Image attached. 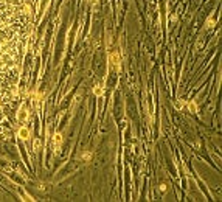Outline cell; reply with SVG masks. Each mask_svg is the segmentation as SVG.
Instances as JSON below:
<instances>
[{
	"mask_svg": "<svg viewBox=\"0 0 222 202\" xmlns=\"http://www.w3.org/2000/svg\"><path fill=\"white\" fill-rule=\"evenodd\" d=\"M31 22L33 0H0V117L16 98Z\"/></svg>",
	"mask_w": 222,
	"mask_h": 202,
	"instance_id": "1",
	"label": "cell"
},
{
	"mask_svg": "<svg viewBox=\"0 0 222 202\" xmlns=\"http://www.w3.org/2000/svg\"><path fill=\"white\" fill-rule=\"evenodd\" d=\"M109 61H110V64L114 65V67H116V69H120V53L118 51H114V53H110L109 55Z\"/></svg>",
	"mask_w": 222,
	"mask_h": 202,
	"instance_id": "2",
	"label": "cell"
},
{
	"mask_svg": "<svg viewBox=\"0 0 222 202\" xmlns=\"http://www.w3.org/2000/svg\"><path fill=\"white\" fill-rule=\"evenodd\" d=\"M93 93H95L96 96H103V93H104V84H103V83H101V84H96L95 89H93Z\"/></svg>",
	"mask_w": 222,
	"mask_h": 202,
	"instance_id": "3",
	"label": "cell"
},
{
	"mask_svg": "<svg viewBox=\"0 0 222 202\" xmlns=\"http://www.w3.org/2000/svg\"><path fill=\"white\" fill-rule=\"evenodd\" d=\"M61 145H62V135L61 134H56L54 135V151H59Z\"/></svg>",
	"mask_w": 222,
	"mask_h": 202,
	"instance_id": "4",
	"label": "cell"
},
{
	"mask_svg": "<svg viewBox=\"0 0 222 202\" xmlns=\"http://www.w3.org/2000/svg\"><path fill=\"white\" fill-rule=\"evenodd\" d=\"M19 135H20V138H25V140H27V138L30 137V132H28V129L22 128L20 131H19Z\"/></svg>",
	"mask_w": 222,
	"mask_h": 202,
	"instance_id": "5",
	"label": "cell"
},
{
	"mask_svg": "<svg viewBox=\"0 0 222 202\" xmlns=\"http://www.w3.org/2000/svg\"><path fill=\"white\" fill-rule=\"evenodd\" d=\"M188 109H190L191 112H196V110H197V106H196L194 101H190V103H188Z\"/></svg>",
	"mask_w": 222,
	"mask_h": 202,
	"instance_id": "6",
	"label": "cell"
},
{
	"mask_svg": "<svg viewBox=\"0 0 222 202\" xmlns=\"http://www.w3.org/2000/svg\"><path fill=\"white\" fill-rule=\"evenodd\" d=\"M82 159H84V160H87V162H89V160L92 159V154H90V152H84V154H82Z\"/></svg>",
	"mask_w": 222,
	"mask_h": 202,
	"instance_id": "7",
	"label": "cell"
},
{
	"mask_svg": "<svg viewBox=\"0 0 222 202\" xmlns=\"http://www.w3.org/2000/svg\"><path fill=\"white\" fill-rule=\"evenodd\" d=\"M176 107H177V109H182V107H183V101L179 100L177 103H176Z\"/></svg>",
	"mask_w": 222,
	"mask_h": 202,
	"instance_id": "8",
	"label": "cell"
},
{
	"mask_svg": "<svg viewBox=\"0 0 222 202\" xmlns=\"http://www.w3.org/2000/svg\"><path fill=\"white\" fill-rule=\"evenodd\" d=\"M89 2H90V3H96V0H89Z\"/></svg>",
	"mask_w": 222,
	"mask_h": 202,
	"instance_id": "9",
	"label": "cell"
}]
</instances>
